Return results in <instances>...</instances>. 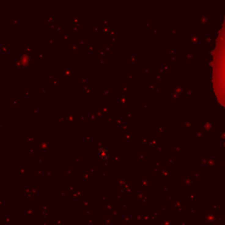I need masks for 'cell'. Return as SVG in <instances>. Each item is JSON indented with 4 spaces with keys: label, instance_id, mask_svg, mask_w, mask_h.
<instances>
[{
    "label": "cell",
    "instance_id": "cell-1",
    "mask_svg": "<svg viewBox=\"0 0 225 225\" xmlns=\"http://www.w3.org/2000/svg\"><path fill=\"white\" fill-rule=\"evenodd\" d=\"M98 157L100 159H107L109 158V153L108 151L105 149H100L98 150Z\"/></svg>",
    "mask_w": 225,
    "mask_h": 225
}]
</instances>
